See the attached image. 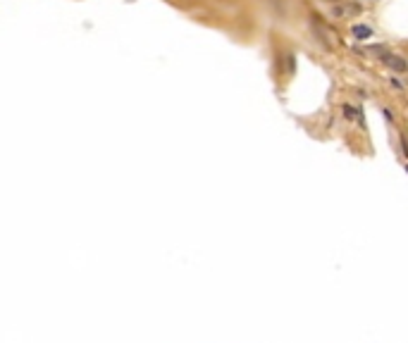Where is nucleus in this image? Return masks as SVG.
<instances>
[{
  "label": "nucleus",
  "mask_w": 408,
  "mask_h": 343,
  "mask_svg": "<svg viewBox=\"0 0 408 343\" xmlns=\"http://www.w3.org/2000/svg\"><path fill=\"white\" fill-rule=\"evenodd\" d=\"M380 60H382V62H384V65L389 67V69H394V72H399V74L406 72V69H408V62L404 60V57H399V55L384 53L382 57H380Z\"/></svg>",
  "instance_id": "nucleus-2"
},
{
  "label": "nucleus",
  "mask_w": 408,
  "mask_h": 343,
  "mask_svg": "<svg viewBox=\"0 0 408 343\" xmlns=\"http://www.w3.org/2000/svg\"><path fill=\"white\" fill-rule=\"evenodd\" d=\"M332 2H339V0H332Z\"/></svg>",
  "instance_id": "nucleus-6"
},
{
  "label": "nucleus",
  "mask_w": 408,
  "mask_h": 343,
  "mask_svg": "<svg viewBox=\"0 0 408 343\" xmlns=\"http://www.w3.org/2000/svg\"><path fill=\"white\" fill-rule=\"evenodd\" d=\"M351 34L358 38V41H363V38H370L372 36V29H370V26H365V24H356V26L351 29Z\"/></svg>",
  "instance_id": "nucleus-3"
},
{
  "label": "nucleus",
  "mask_w": 408,
  "mask_h": 343,
  "mask_svg": "<svg viewBox=\"0 0 408 343\" xmlns=\"http://www.w3.org/2000/svg\"><path fill=\"white\" fill-rule=\"evenodd\" d=\"M360 12H363V5L356 2V0H344V2H339V5L332 7V17L336 19H351V17H358Z\"/></svg>",
  "instance_id": "nucleus-1"
},
{
  "label": "nucleus",
  "mask_w": 408,
  "mask_h": 343,
  "mask_svg": "<svg viewBox=\"0 0 408 343\" xmlns=\"http://www.w3.org/2000/svg\"><path fill=\"white\" fill-rule=\"evenodd\" d=\"M406 172H408V167H406Z\"/></svg>",
  "instance_id": "nucleus-7"
},
{
  "label": "nucleus",
  "mask_w": 408,
  "mask_h": 343,
  "mask_svg": "<svg viewBox=\"0 0 408 343\" xmlns=\"http://www.w3.org/2000/svg\"><path fill=\"white\" fill-rule=\"evenodd\" d=\"M401 148H404V155L408 158V141H406V138H401Z\"/></svg>",
  "instance_id": "nucleus-5"
},
{
  "label": "nucleus",
  "mask_w": 408,
  "mask_h": 343,
  "mask_svg": "<svg viewBox=\"0 0 408 343\" xmlns=\"http://www.w3.org/2000/svg\"><path fill=\"white\" fill-rule=\"evenodd\" d=\"M344 117H346V119H358V122L363 124V117H360V112H358V110H353L351 105H344Z\"/></svg>",
  "instance_id": "nucleus-4"
}]
</instances>
